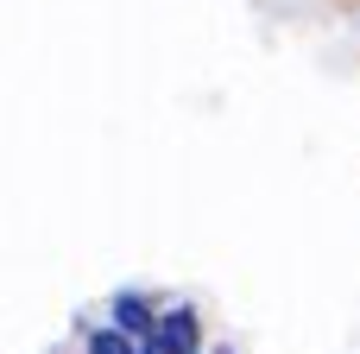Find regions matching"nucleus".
Here are the masks:
<instances>
[{
	"mask_svg": "<svg viewBox=\"0 0 360 354\" xmlns=\"http://www.w3.org/2000/svg\"><path fill=\"white\" fill-rule=\"evenodd\" d=\"M76 354H139V342L127 329H114L108 317H82L76 323Z\"/></svg>",
	"mask_w": 360,
	"mask_h": 354,
	"instance_id": "obj_2",
	"label": "nucleus"
},
{
	"mask_svg": "<svg viewBox=\"0 0 360 354\" xmlns=\"http://www.w3.org/2000/svg\"><path fill=\"white\" fill-rule=\"evenodd\" d=\"M196 354H234V342H209V348H196Z\"/></svg>",
	"mask_w": 360,
	"mask_h": 354,
	"instance_id": "obj_3",
	"label": "nucleus"
},
{
	"mask_svg": "<svg viewBox=\"0 0 360 354\" xmlns=\"http://www.w3.org/2000/svg\"><path fill=\"white\" fill-rule=\"evenodd\" d=\"M158 310H165V298L146 291V285H114L108 304H101V317H108L114 329H127L133 342H152V336H158Z\"/></svg>",
	"mask_w": 360,
	"mask_h": 354,
	"instance_id": "obj_1",
	"label": "nucleus"
}]
</instances>
